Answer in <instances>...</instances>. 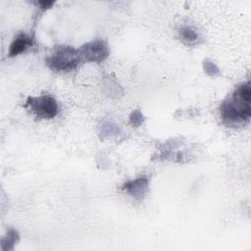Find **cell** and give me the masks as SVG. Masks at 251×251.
<instances>
[{"label": "cell", "mask_w": 251, "mask_h": 251, "mask_svg": "<svg viewBox=\"0 0 251 251\" xmlns=\"http://www.w3.org/2000/svg\"><path fill=\"white\" fill-rule=\"evenodd\" d=\"M221 118L227 126H241L249 122L251 117V85L250 81L238 85L232 94L220 107Z\"/></svg>", "instance_id": "1"}, {"label": "cell", "mask_w": 251, "mask_h": 251, "mask_svg": "<svg viewBox=\"0 0 251 251\" xmlns=\"http://www.w3.org/2000/svg\"><path fill=\"white\" fill-rule=\"evenodd\" d=\"M46 66L54 72H70L82 63L78 50L70 45H57L45 59Z\"/></svg>", "instance_id": "2"}, {"label": "cell", "mask_w": 251, "mask_h": 251, "mask_svg": "<svg viewBox=\"0 0 251 251\" xmlns=\"http://www.w3.org/2000/svg\"><path fill=\"white\" fill-rule=\"evenodd\" d=\"M24 107L40 120H51L59 114L57 100L49 94L29 96L25 100Z\"/></svg>", "instance_id": "3"}, {"label": "cell", "mask_w": 251, "mask_h": 251, "mask_svg": "<svg viewBox=\"0 0 251 251\" xmlns=\"http://www.w3.org/2000/svg\"><path fill=\"white\" fill-rule=\"evenodd\" d=\"M82 62L101 63L105 61L109 54V46L103 39H94L84 43L78 49Z\"/></svg>", "instance_id": "4"}, {"label": "cell", "mask_w": 251, "mask_h": 251, "mask_svg": "<svg viewBox=\"0 0 251 251\" xmlns=\"http://www.w3.org/2000/svg\"><path fill=\"white\" fill-rule=\"evenodd\" d=\"M122 189L134 199L141 201L149 190V179L146 176H139L137 178L127 180L123 184Z\"/></svg>", "instance_id": "5"}, {"label": "cell", "mask_w": 251, "mask_h": 251, "mask_svg": "<svg viewBox=\"0 0 251 251\" xmlns=\"http://www.w3.org/2000/svg\"><path fill=\"white\" fill-rule=\"evenodd\" d=\"M34 44V37L25 32L18 33L13 39L10 49L8 52L9 57H15L19 54L25 52L27 48L31 47Z\"/></svg>", "instance_id": "6"}, {"label": "cell", "mask_w": 251, "mask_h": 251, "mask_svg": "<svg viewBox=\"0 0 251 251\" xmlns=\"http://www.w3.org/2000/svg\"><path fill=\"white\" fill-rule=\"evenodd\" d=\"M179 36H180L181 40L184 43H186L187 45L196 44L200 38V35H199V32L197 31V29L190 25L182 26L179 29Z\"/></svg>", "instance_id": "7"}, {"label": "cell", "mask_w": 251, "mask_h": 251, "mask_svg": "<svg viewBox=\"0 0 251 251\" xmlns=\"http://www.w3.org/2000/svg\"><path fill=\"white\" fill-rule=\"evenodd\" d=\"M19 240V233L16 229L14 228H10L8 229V234L6 237L3 238L2 240V245L5 243H8V250L9 249H13V246L15 245V243Z\"/></svg>", "instance_id": "8"}, {"label": "cell", "mask_w": 251, "mask_h": 251, "mask_svg": "<svg viewBox=\"0 0 251 251\" xmlns=\"http://www.w3.org/2000/svg\"><path fill=\"white\" fill-rule=\"evenodd\" d=\"M203 69L209 75L215 76L220 75V69L217 67V65L214 62L210 60H205L203 62Z\"/></svg>", "instance_id": "9"}, {"label": "cell", "mask_w": 251, "mask_h": 251, "mask_svg": "<svg viewBox=\"0 0 251 251\" xmlns=\"http://www.w3.org/2000/svg\"><path fill=\"white\" fill-rule=\"evenodd\" d=\"M143 115L139 110H135L131 113L130 118H129V124L132 126H139L143 123Z\"/></svg>", "instance_id": "10"}, {"label": "cell", "mask_w": 251, "mask_h": 251, "mask_svg": "<svg viewBox=\"0 0 251 251\" xmlns=\"http://www.w3.org/2000/svg\"><path fill=\"white\" fill-rule=\"evenodd\" d=\"M55 2L54 1H36L35 4H37L42 10L49 9Z\"/></svg>", "instance_id": "11"}]
</instances>
